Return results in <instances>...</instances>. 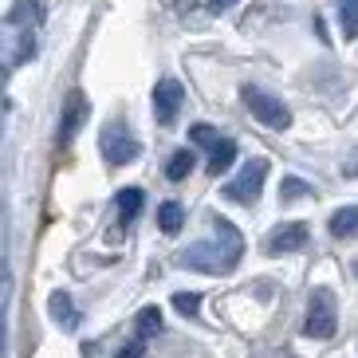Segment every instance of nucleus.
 <instances>
[{
    "mask_svg": "<svg viewBox=\"0 0 358 358\" xmlns=\"http://www.w3.org/2000/svg\"><path fill=\"white\" fill-rule=\"evenodd\" d=\"M185 268H193V272H229V268H236V260H241V248H221V244H209V241H201V244H189L185 252L178 256Z\"/></svg>",
    "mask_w": 358,
    "mask_h": 358,
    "instance_id": "f257e3e1",
    "label": "nucleus"
},
{
    "mask_svg": "<svg viewBox=\"0 0 358 358\" xmlns=\"http://www.w3.org/2000/svg\"><path fill=\"white\" fill-rule=\"evenodd\" d=\"M303 335L307 338H331L335 335V292H331V287H315V292H311Z\"/></svg>",
    "mask_w": 358,
    "mask_h": 358,
    "instance_id": "f03ea898",
    "label": "nucleus"
},
{
    "mask_svg": "<svg viewBox=\"0 0 358 358\" xmlns=\"http://www.w3.org/2000/svg\"><path fill=\"white\" fill-rule=\"evenodd\" d=\"M244 106L252 110V118H260L268 130H287L292 127V110L284 106V99L268 95V91H260V87H244Z\"/></svg>",
    "mask_w": 358,
    "mask_h": 358,
    "instance_id": "7ed1b4c3",
    "label": "nucleus"
},
{
    "mask_svg": "<svg viewBox=\"0 0 358 358\" xmlns=\"http://www.w3.org/2000/svg\"><path fill=\"white\" fill-rule=\"evenodd\" d=\"M264 178H268V162H264V158L248 162V166L241 169V178L224 185V197L241 201V205H252V201L260 197V189H264Z\"/></svg>",
    "mask_w": 358,
    "mask_h": 358,
    "instance_id": "20e7f679",
    "label": "nucleus"
},
{
    "mask_svg": "<svg viewBox=\"0 0 358 358\" xmlns=\"http://www.w3.org/2000/svg\"><path fill=\"white\" fill-rule=\"evenodd\" d=\"M142 154V142L134 134H127L122 127H106L103 130V158L110 166H130V162Z\"/></svg>",
    "mask_w": 358,
    "mask_h": 358,
    "instance_id": "39448f33",
    "label": "nucleus"
},
{
    "mask_svg": "<svg viewBox=\"0 0 358 358\" xmlns=\"http://www.w3.org/2000/svg\"><path fill=\"white\" fill-rule=\"evenodd\" d=\"M181 103H185V91H181L178 79H162V83L154 87V115H158L162 127H173Z\"/></svg>",
    "mask_w": 358,
    "mask_h": 358,
    "instance_id": "423d86ee",
    "label": "nucleus"
},
{
    "mask_svg": "<svg viewBox=\"0 0 358 358\" xmlns=\"http://www.w3.org/2000/svg\"><path fill=\"white\" fill-rule=\"evenodd\" d=\"M307 244V224L292 221V224H280V229L264 241V252L268 256H280V252H299Z\"/></svg>",
    "mask_w": 358,
    "mask_h": 358,
    "instance_id": "0eeeda50",
    "label": "nucleus"
},
{
    "mask_svg": "<svg viewBox=\"0 0 358 358\" xmlns=\"http://www.w3.org/2000/svg\"><path fill=\"white\" fill-rule=\"evenodd\" d=\"M232 162H236V142H232V138H221V142L209 150V173L213 178H221Z\"/></svg>",
    "mask_w": 358,
    "mask_h": 358,
    "instance_id": "6e6552de",
    "label": "nucleus"
},
{
    "mask_svg": "<svg viewBox=\"0 0 358 358\" xmlns=\"http://www.w3.org/2000/svg\"><path fill=\"white\" fill-rule=\"evenodd\" d=\"M327 229H331V236H350V232H358V205H347V209L331 213Z\"/></svg>",
    "mask_w": 358,
    "mask_h": 358,
    "instance_id": "1a4fd4ad",
    "label": "nucleus"
},
{
    "mask_svg": "<svg viewBox=\"0 0 358 358\" xmlns=\"http://www.w3.org/2000/svg\"><path fill=\"white\" fill-rule=\"evenodd\" d=\"M181 224H185V209H181L178 201H166L158 209V229L173 236V232H181Z\"/></svg>",
    "mask_w": 358,
    "mask_h": 358,
    "instance_id": "9d476101",
    "label": "nucleus"
},
{
    "mask_svg": "<svg viewBox=\"0 0 358 358\" xmlns=\"http://www.w3.org/2000/svg\"><path fill=\"white\" fill-rule=\"evenodd\" d=\"M52 319H55L59 327H67V331H75V327H79V315H75L71 299H67L64 292H55V295H52Z\"/></svg>",
    "mask_w": 358,
    "mask_h": 358,
    "instance_id": "9b49d317",
    "label": "nucleus"
},
{
    "mask_svg": "<svg viewBox=\"0 0 358 358\" xmlns=\"http://www.w3.org/2000/svg\"><path fill=\"white\" fill-rule=\"evenodd\" d=\"M193 166H197L193 150H178V154L169 158V166H166V178H169V181H185V178L193 173Z\"/></svg>",
    "mask_w": 358,
    "mask_h": 358,
    "instance_id": "f8f14e48",
    "label": "nucleus"
},
{
    "mask_svg": "<svg viewBox=\"0 0 358 358\" xmlns=\"http://www.w3.org/2000/svg\"><path fill=\"white\" fill-rule=\"evenodd\" d=\"M338 4V28L347 40H358V0H335Z\"/></svg>",
    "mask_w": 358,
    "mask_h": 358,
    "instance_id": "ddd939ff",
    "label": "nucleus"
},
{
    "mask_svg": "<svg viewBox=\"0 0 358 358\" xmlns=\"http://www.w3.org/2000/svg\"><path fill=\"white\" fill-rule=\"evenodd\" d=\"M134 327H138V338H142V343H146V338H154L162 331V311H158V307H142Z\"/></svg>",
    "mask_w": 358,
    "mask_h": 358,
    "instance_id": "4468645a",
    "label": "nucleus"
},
{
    "mask_svg": "<svg viewBox=\"0 0 358 358\" xmlns=\"http://www.w3.org/2000/svg\"><path fill=\"white\" fill-rule=\"evenodd\" d=\"M142 189H122L118 193V213H122V221H134L138 213H142Z\"/></svg>",
    "mask_w": 358,
    "mask_h": 358,
    "instance_id": "2eb2a0df",
    "label": "nucleus"
},
{
    "mask_svg": "<svg viewBox=\"0 0 358 358\" xmlns=\"http://www.w3.org/2000/svg\"><path fill=\"white\" fill-rule=\"evenodd\" d=\"M189 142L193 146H217V142H221V134H217V130L209 127V122H197V127H189Z\"/></svg>",
    "mask_w": 358,
    "mask_h": 358,
    "instance_id": "dca6fc26",
    "label": "nucleus"
},
{
    "mask_svg": "<svg viewBox=\"0 0 358 358\" xmlns=\"http://www.w3.org/2000/svg\"><path fill=\"white\" fill-rule=\"evenodd\" d=\"M83 115H87V106H83V95H71V115H67V122H64V142L79 130V122H83Z\"/></svg>",
    "mask_w": 358,
    "mask_h": 358,
    "instance_id": "f3484780",
    "label": "nucleus"
},
{
    "mask_svg": "<svg viewBox=\"0 0 358 358\" xmlns=\"http://www.w3.org/2000/svg\"><path fill=\"white\" fill-rule=\"evenodd\" d=\"M173 307H178L181 315H197L201 311V295L197 292H178L173 295Z\"/></svg>",
    "mask_w": 358,
    "mask_h": 358,
    "instance_id": "a211bd4d",
    "label": "nucleus"
},
{
    "mask_svg": "<svg viewBox=\"0 0 358 358\" xmlns=\"http://www.w3.org/2000/svg\"><path fill=\"white\" fill-rule=\"evenodd\" d=\"M307 193H311V185H307V181H299V178H287L284 185H280V197H284V201L307 197Z\"/></svg>",
    "mask_w": 358,
    "mask_h": 358,
    "instance_id": "6ab92c4d",
    "label": "nucleus"
},
{
    "mask_svg": "<svg viewBox=\"0 0 358 358\" xmlns=\"http://www.w3.org/2000/svg\"><path fill=\"white\" fill-rule=\"evenodd\" d=\"M142 355H146V343H142V338H134V343H130V347H122L115 358H142Z\"/></svg>",
    "mask_w": 358,
    "mask_h": 358,
    "instance_id": "aec40b11",
    "label": "nucleus"
},
{
    "mask_svg": "<svg viewBox=\"0 0 358 358\" xmlns=\"http://www.w3.org/2000/svg\"><path fill=\"white\" fill-rule=\"evenodd\" d=\"M343 178H358V150H350V158L343 162Z\"/></svg>",
    "mask_w": 358,
    "mask_h": 358,
    "instance_id": "412c9836",
    "label": "nucleus"
},
{
    "mask_svg": "<svg viewBox=\"0 0 358 358\" xmlns=\"http://www.w3.org/2000/svg\"><path fill=\"white\" fill-rule=\"evenodd\" d=\"M232 4H241V0H209V8H213V12H229Z\"/></svg>",
    "mask_w": 358,
    "mask_h": 358,
    "instance_id": "4be33fe9",
    "label": "nucleus"
},
{
    "mask_svg": "<svg viewBox=\"0 0 358 358\" xmlns=\"http://www.w3.org/2000/svg\"><path fill=\"white\" fill-rule=\"evenodd\" d=\"M355 275H358V260H355Z\"/></svg>",
    "mask_w": 358,
    "mask_h": 358,
    "instance_id": "5701e85b",
    "label": "nucleus"
}]
</instances>
